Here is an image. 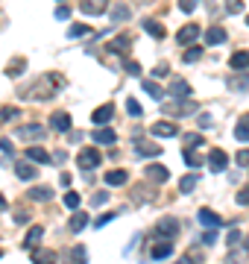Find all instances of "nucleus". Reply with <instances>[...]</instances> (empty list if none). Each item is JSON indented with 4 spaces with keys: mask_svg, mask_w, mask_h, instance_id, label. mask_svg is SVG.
<instances>
[{
    "mask_svg": "<svg viewBox=\"0 0 249 264\" xmlns=\"http://www.w3.org/2000/svg\"><path fill=\"white\" fill-rule=\"evenodd\" d=\"M158 232H155V235H158V238H164V241H170V238H176V232H179V220H176V217H161V220H158Z\"/></svg>",
    "mask_w": 249,
    "mask_h": 264,
    "instance_id": "obj_5",
    "label": "nucleus"
},
{
    "mask_svg": "<svg viewBox=\"0 0 249 264\" xmlns=\"http://www.w3.org/2000/svg\"><path fill=\"white\" fill-rule=\"evenodd\" d=\"M226 244H229V249H232L234 244H240V229H232V232L226 235Z\"/></svg>",
    "mask_w": 249,
    "mask_h": 264,
    "instance_id": "obj_45",
    "label": "nucleus"
},
{
    "mask_svg": "<svg viewBox=\"0 0 249 264\" xmlns=\"http://www.w3.org/2000/svg\"><path fill=\"white\" fill-rule=\"evenodd\" d=\"M226 9H229L232 15H237V12H243V0H226Z\"/></svg>",
    "mask_w": 249,
    "mask_h": 264,
    "instance_id": "obj_43",
    "label": "nucleus"
},
{
    "mask_svg": "<svg viewBox=\"0 0 249 264\" xmlns=\"http://www.w3.org/2000/svg\"><path fill=\"white\" fill-rule=\"evenodd\" d=\"M76 161H79V167L88 173V170H94V167H97L103 158H100V150H94V147H82V150H79V156H76Z\"/></svg>",
    "mask_w": 249,
    "mask_h": 264,
    "instance_id": "obj_2",
    "label": "nucleus"
},
{
    "mask_svg": "<svg viewBox=\"0 0 249 264\" xmlns=\"http://www.w3.org/2000/svg\"><path fill=\"white\" fill-rule=\"evenodd\" d=\"M50 126H53L56 132H67V129L73 126V121H70V115H67V112H56V115L50 118Z\"/></svg>",
    "mask_w": 249,
    "mask_h": 264,
    "instance_id": "obj_12",
    "label": "nucleus"
},
{
    "mask_svg": "<svg viewBox=\"0 0 249 264\" xmlns=\"http://www.w3.org/2000/svg\"><path fill=\"white\" fill-rule=\"evenodd\" d=\"M197 3H199V0H179V9H182L185 15H191V12L197 9Z\"/></svg>",
    "mask_w": 249,
    "mask_h": 264,
    "instance_id": "obj_44",
    "label": "nucleus"
},
{
    "mask_svg": "<svg viewBox=\"0 0 249 264\" xmlns=\"http://www.w3.org/2000/svg\"><path fill=\"white\" fill-rule=\"evenodd\" d=\"M65 209H79V194H76V191H67L65 194Z\"/></svg>",
    "mask_w": 249,
    "mask_h": 264,
    "instance_id": "obj_41",
    "label": "nucleus"
},
{
    "mask_svg": "<svg viewBox=\"0 0 249 264\" xmlns=\"http://www.w3.org/2000/svg\"><path fill=\"white\" fill-rule=\"evenodd\" d=\"M199 185V173H191V176H182V182H179V191L182 194H191L194 188Z\"/></svg>",
    "mask_w": 249,
    "mask_h": 264,
    "instance_id": "obj_31",
    "label": "nucleus"
},
{
    "mask_svg": "<svg viewBox=\"0 0 249 264\" xmlns=\"http://www.w3.org/2000/svg\"><path fill=\"white\" fill-rule=\"evenodd\" d=\"M30 200H38V203H50L53 200V188H30Z\"/></svg>",
    "mask_w": 249,
    "mask_h": 264,
    "instance_id": "obj_30",
    "label": "nucleus"
},
{
    "mask_svg": "<svg viewBox=\"0 0 249 264\" xmlns=\"http://www.w3.org/2000/svg\"><path fill=\"white\" fill-rule=\"evenodd\" d=\"M15 173L21 176V179H27V182H30V179H35V173H38V170H35L30 161H18V164H15Z\"/></svg>",
    "mask_w": 249,
    "mask_h": 264,
    "instance_id": "obj_28",
    "label": "nucleus"
},
{
    "mask_svg": "<svg viewBox=\"0 0 249 264\" xmlns=\"http://www.w3.org/2000/svg\"><path fill=\"white\" fill-rule=\"evenodd\" d=\"M67 258H70L73 264H85V261H88V249H85L82 244H76L73 249H70V255H67Z\"/></svg>",
    "mask_w": 249,
    "mask_h": 264,
    "instance_id": "obj_33",
    "label": "nucleus"
},
{
    "mask_svg": "<svg viewBox=\"0 0 249 264\" xmlns=\"http://www.w3.org/2000/svg\"><path fill=\"white\" fill-rule=\"evenodd\" d=\"M243 246H246V249H249V238H246V241H243Z\"/></svg>",
    "mask_w": 249,
    "mask_h": 264,
    "instance_id": "obj_59",
    "label": "nucleus"
},
{
    "mask_svg": "<svg viewBox=\"0 0 249 264\" xmlns=\"http://www.w3.org/2000/svg\"><path fill=\"white\" fill-rule=\"evenodd\" d=\"M112 118H115V103H103L91 112V123H94V126H109Z\"/></svg>",
    "mask_w": 249,
    "mask_h": 264,
    "instance_id": "obj_3",
    "label": "nucleus"
},
{
    "mask_svg": "<svg viewBox=\"0 0 249 264\" xmlns=\"http://www.w3.org/2000/svg\"><path fill=\"white\" fill-rule=\"evenodd\" d=\"M123 68H126L129 76H141V62H135V59H126V62H123Z\"/></svg>",
    "mask_w": 249,
    "mask_h": 264,
    "instance_id": "obj_40",
    "label": "nucleus"
},
{
    "mask_svg": "<svg viewBox=\"0 0 249 264\" xmlns=\"http://www.w3.org/2000/svg\"><path fill=\"white\" fill-rule=\"evenodd\" d=\"M141 27H144V30H147L149 35H152V38H158V41H161V38H164V27H161V24H158V21H152V18H147V21H141Z\"/></svg>",
    "mask_w": 249,
    "mask_h": 264,
    "instance_id": "obj_21",
    "label": "nucleus"
},
{
    "mask_svg": "<svg viewBox=\"0 0 249 264\" xmlns=\"http://www.w3.org/2000/svg\"><path fill=\"white\" fill-rule=\"evenodd\" d=\"M226 164H229V156L223 153V150H211V156H208V167L220 173V170H226Z\"/></svg>",
    "mask_w": 249,
    "mask_h": 264,
    "instance_id": "obj_13",
    "label": "nucleus"
},
{
    "mask_svg": "<svg viewBox=\"0 0 249 264\" xmlns=\"http://www.w3.org/2000/svg\"><path fill=\"white\" fill-rule=\"evenodd\" d=\"M185 164H188V167H199V164H202V158H197L194 153H185Z\"/></svg>",
    "mask_w": 249,
    "mask_h": 264,
    "instance_id": "obj_50",
    "label": "nucleus"
},
{
    "mask_svg": "<svg viewBox=\"0 0 249 264\" xmlns=\"http://www.w3.org/2000/svg\"><path fill=\"white\" fill-rule=\"evenodd\" d=\"M88 30H91L88 24H73V27L67 30V35H70V38H79V35H85V33H88Z\"/></svg>",
    "mask_w": 249,
    "mask_h": 264,
    "instance_id": "obj_42",
    "label": "nucleus"
},
{
    "mask_svg": "<svg viewBox=\"0 0 249 264\" xmlns=\"http://www.w3.org/2000/svg\"><path fill=\"white\" fill-rule=\"evenodd\" d=\"M199 56H202V47H199V44H191V47L182 53V59L188 62V65H191V62H197Z\"/></svg>",
    "mask_w": 249,
    "mask_h": 264,
    "instance_id": "obj_37",
    "label": "nucleus"
},
{
    "mask_svg": "<svg viewBox=\"0 0 249 264\" xmlns=\"http://www.w3.org/2000/svg\"><path fill=\"white\" fill-rule=\"evenodd\" d=\"M91 138L97 141V144H115V138H117V135H115V129H112V126H97Z\"/></svg>",
    "mask_w": 249,
    "mask_h": 264,
    "instance_id": "obj_18",
    "label": "nucleus"
},
{
    "mask_svg": "<svg viewBox=\"0 0 249 264\" xmlns=\"http://www.w3.org/2000/svg\"><path fill=\"white\" fill-rule=\"evenodd\" d=\"M27 158H30V161H38V164H50V153L44 147H30V150H27Z\"/></svg>",
    "mask_w": 249,
    "mask_h": 264,
    "instance_id": "obj_24",
    "label": "nucleus"
},
{
    "mask_svg": "<svg viewBox=\"0 0 249 264\" xmlns=\"http://www.w3.org/2000/svg\"><path fill=\"white\" fill-rule=\"evenodd\" d=\"M144 91H147V94L152 97V100H161V94H164V91H161V88L155 85L152 79H144Z\"/></svg>",
    "mask_w": 249,
    "mask_h": 264,
    "instance_id": "obj_38",
    "label": "nucleus"
},
{
    "mask_svg": "<svg viewBox=\"0 0 249 264\" xmlns=\"http://www.w3.org/2000/svg\"><path fill=\"white\" fill-rule=\"evenodd\" d=\"M6 209V197H3V194H0V211Z\"/></svg>",
    "mask_w": 249,
    "mask_h": 264,
    "instance_id": "obj_58",
    "label": "nucleus"
},
{
    "mask_svg": "<svg viewBox=\"0 0 249 264\" xmlns=\"http://www.w3.org/2000/svg\"><path fill=\"white\" fill-rule=\"evenodd\" d=\"M197 38H199V27L197 24H185L182 30L176 33V41H179V44H194Z\"/></svg>",
    "mask_w": 249,
    "mask_h": 264,
    "instance_id": "obj_10",
    "label": "nucleus"
},
{
    "mask_svg": "<svg viewBox=\"0 0 249 264\" xmlns=\"http://www.w3.org/2000/svg\"><path fill=\"white\" fill-rule=\"evenodd\" d=\"M229 68L237 70V73H246V70H249V50L232 53V59H229Z\"/></svg>",
    "mask_w": 249,
    "mask_h": 264,
    "instance_id": "obj_9",
    "label": "nucleus"
},
{
    "mask_svg": "<svg viewBox=\"0 0 249 264\" xmlns=\"http://www.w3.org/2000/svg\"><path fill=\"white\" fill-rule=\"evenodd\" d=\"M18 115H21V112H18L15 106H3V109H0V121H15Z\"/></svg>",
    "mask_w": 249,
    "mask_h": 264,
    "instance_id": "obj_39",
    "label": "nucleus"
},
{
    "mask_svg": "<svg viewBox=\"0 0 249 264\" xmlns=\"http://www.w3.org/2000/svg\"><path fill=\"white\" fill-rule=\"evenodd\" d=\"M109 200V191H97V194H91V206H103Z\"/></svg>",
    "mask_w": 249,
    "mask_h": 264,
    "instance_id": "obj_46",
    "label": "nucleus"
},
{
    "mask_svg": "<svg viewBox=\"0 0 249 264\" xmlns=\"http://www.w3.org/2000/svg\"><path fill=\"white\" fill-rule=\"evenodd\" d=\"M144 173H147V179H149V182H155V185H161V182L170 179V170H167L164 164H147V170H144Z\"/></svg>",
    "mask_w": 249,
    "mask_h": 264,
    "instance_id": "obj_8",
    "label": "nucleus"
},
{
    "mask_svg": "<svg viewBox=\"0 0 249 264\" xmlns=\"http://www.w3.org/2000/svg\"><path fill=\"white\" fill-rule=\"evenodd\" d=\"M205 44H211V47L214 44H226V30L223 27H208L205 30Z\"/></svg>",
    "mask_w": 249,
    "mask_h": 264,
    "instance_id": "obj_17",
    "label": "nucleus"
},
{
    "mask_svg": "<svg viewBox=\"0 0 249 264\" xmlns=\"http://www.w3.org/2000/svg\"><path fill=\"white\" fill-rule=\"evenodd\" d=\"M109 220H115V211H109V214H100L97 220H94V226H106V223H109Z\"/></svg>",
    "mask_w": 249,
    "mask_h": 264,
    "instance_id": "obj_48",
    "label": "nucleus"
},
{
    "mask_svg": "<svg viewBox=\"0 0 249 264\" xmlns=\"http://www.w3.org/2000/svg\"><path fill=\"white\" fill-rule=\"evenodd\" d=\"M182 141H185V150H182V153H197L199 147H205V138H202L199 132H188Z\"/></svg>",
    "mask_w": 249,
    "mask_h": 264,
    "instance_id": "obj_16",
    "label": "nucleus"
},
{
    "mask_svg": "<svg viewBox=\"0 0 249 264\" xmlns=\"http://www.w3.org/2000/svg\"><path fill=\"white\" fill-rule=\"evenodd\" d=\"M199 223H202V226H223V217H220V214H217V211H208V209H202L199 211Z\"/></svg>",
    "mask_w": 249,
    "mask_h": 264,
    "instance_id": "obj_19",
    "label": "nucleus"
},
{
    "mask_svg": "<svg viewBox=\"0 0 249 264\" xmlns=\"http://www.w3.org/2000/svg\"><path fill=\"white\" fill-rule=\"evenodd\" d=\"M0 150H3V153H15V144L9 138H0Z\"/></svg>",
    "mask_w": 249,
    "mask_h": 264,
    "instance_id": "obj_53",
    "label": "nucleus"
},
{
    "mask_svg": "<svg viewBox=\"0 0 249 264\" xmlns=\"http://www.w3.org/2000/svg\"><path fill=\"white\" fill-rule=\"evenodd\" d=\"M0 255H3V249H0Z\"/></svg>",
    "mask_w": 249,
    "mask_h": 264,
    "instance_id": "obj_61",
    "label": "nucleus"
},
{
    "mask_svg": "<svg viewBox=\"0 0 249 264\" xmlns=\"http://www.w3.org/2000/svg\"><path fill=\"white\" fill-rule=\"evenodd\" d=\"M149 132H152L155 138H173L179 129H176V123H173V121H158V123H152V126H149Z\"/></svg>",
    "mask_w": 249,
    "mask_h": 264,
    "instance_id": "obj_6",
    "label": "nucleus"
},
{
    "mask_svg": "<svg viewBox=\"0 0 249 264\" xmlns=\"http://www.w3.org/2000/svg\"><path fill=\"white\" fill-rule=\"evenodd\" d=\"M170 252H173V244H170V241H161V244L152 246V258H155V261H164V258H170Z\"/></svg>",
    "mask_w": 249,
    "mask_h": 264,
    "instance_id": "obj_25",
    "label": "nucleus"
},
{
    "mask_svg": "<svg viewBox=\"0 0 249 264\" xmlns=\"http://www.w3.org/2000/svg\"><path fill=\"white\" fill-rule=\"evenodd\" d=\"M176 264H199V255H182Z\"/></svg>",
    "mask_w": 249,
    "mask_h": 264,
    "instance_id": "obj_56",
    "label": "nucleus"
},
{
    "mask_svg": "<svg viewBox=\"0 0 249 264\" xmlns=\"http://www.w3.org/2000/svg\"><path fill=\"white\" fill-rule=\"evenodd\" d=\"M234 161H237L240 167H249V150H240V153L234 156Z\"/></svg>",
    "mask_w": 249,
    "mask_h": 264,
    "instance_id": "obj_49",
    "label": "nucleus"
},
{
    "mask_svg": "<svg viewBox=\"0 0 249 264\" xmlns=\"http://www.w3.org/2000/svg\"><path fill=\"white\" fill-rule=\"evenodd\" d=\"M15 138H24V141H35V138H44V126L41 123H27L15 132Z\"/></svg>",
    "mask_w": 249,
    "mask_h": 264,
    "instance_id": "obj_7",
    "label": "nucleus"
},
{
    "mask_svg": "<svg viewBox=\"0 0 249 264\" xmlns=\"http://www.w3.org/2000/svg\"><path fill=\"white\" fill-rule=\"evenodd\" d=\"M234 138L243 141V144L249 141V115H240V118H237V126H234Z\"/></svg>",
    "mask_w": 249,
    "mask_h": 264,
    "instance_id": "obj_20",
    "label": "nucleus"
},
{
    "mask_svg": "<svg viewBox=\"0 0 249 264\" xmlns=\"http://www.w3.org/2000/svg\"><path fill=\"white\" fill-rule=\"evenodd\" d=\"M41 238H44V226H33L30 232H27V238H24V246H27V249H33Z\"/></svg>",
    "mask_w": 249,
    "mask_h": 264,
    "instance_id": "obj_26",
    "label": "nucleus"
},
{
    "mask_svg": "<svg viewBox=\"0 0 249 264\" xmlns=\"http://www.w3.org/2000/svg\"><path fill=\"white\" fill-rule=\"evenodd\" d=\"M126 112H129V118H141V115H144V106L138 103L135 97H129V100H126Z\"/></svg>",
    "mask_w": 249,
    "mask_h": 264,
    "instance_id": "obj_36",
    "label": "nucleus"
},
{
    "mask_svg": "<svg viewBox=\"0 0 249 264\" xmlns=\"http://www.w3.org/2000/svg\"><path fill=\"white\" fill-rule=\"evenodd\" d=\"M135 153L144 158H152V156H161V144L155 141H147V138H135Z\"/></svg>",
    "mask_w": 249,
    "mask_h": 264,
    "instance_id": "obj_4",
    "label": "nucleus"
},
{
    "mask_svg": "<svg viewBox=\"0 0 249 264\" xmlns=\"http://www.w3.org/2000/svg\"><path fill=\"white\" fill-rule=\"evenodd\" d=\"M126 182H129V173H126V170H109V173H106V185L120 188V185H126Z\"/></svg>",
    "mask_w": 249,
    "mask_h": 264,
    "instance_id": "obj_23",
    "label": "nucleus"
},
{
    "mask_svg": "<svg viewBox=\"0 0 249 264\" xmlns=\"http://www.w3.org/2000/svg\"><path fill=\"white\" fill-rule=\"evenodd\" d=\"M15 223L21 226V223H30V214L27 211H15Z\"/></svg>",
    "mask_w": 249,
    "mask_h": 264,
    "instance_id": "obj_55",
    "label": "nucleus"
},
{
    "mask_svg": "<svg viewBox=\"0 0 249 264\" xmlns=\"http://www.w3.org/2000/svg\"><path fill=\"white\" fill-rule=\"evenodd\" d=\"M33 264H56V252L53 249H38L33 255Z\"/></svg>",
    "mask_w": 249,
    "mask_h": 264,
    "instance_id": "obj_32",
    "label": "nucleus"
},
{
    "mask_svg": "<svg viewBox=\"0 0 249 264\" xmlns=\"http://www.w3.org/2000/svg\"><path fill=\"white\" fill-rule=\"evenodd\" d=\"M56 18H59V21H67V18H70V6H65V3H62V6L56 9Z\"/></svg>",
    "mask_w": 249,
    "mask_h": 264,
    "instance_id": "obj_51",
    "label": "nucleus"
},
{
    "mask_svg": "<svg viewBox=\"0 0 249 264\" xmlns=\"http://www.w3.org/2000/svg\"><path fill=\"white\" fill-rule=\"evenodd\" d=\"M229 88H232V91H249V73L229 76Z\"/></svg>",
    "mask_w": 249,
    "mask_h": 264,
    "instance_id": "obj_27",
    "label": "nucleus"
},
{
    "mask_svg": "<svg viewBox=\"0 0 249 264\" xmlns=\"http://www.w3.org/2000/svg\"><path fill=\"white\" fill-rule=\"evenodd\" d=\"M62 85H65V79H62L59 73H47V76H41L33 85L30 97H33V100H50V97H56V94L62 91Z\"/></svg>",
    "mask_w": 249,
    "mask_h": 264,
    "instance_id": "obj_1",
    "label": "nucleus"
},
{
    "mask_svg": "<svg viewBox=\"0 0 249 264\" xmlns=\"http://www.w3.org/2000/svg\"><path fill=\"white\" fill-rule=\"evenodd\" d=\"M85 226H88V214L85 211H73V217L67 220V229L70 232H82Z\"/></svg>",
    "mask_w": 249,
    "mask_h": 264,
    "instance_id": "obj_22",
    "label": "nucleus"
},
{
    "mask_svg": "<svg viewBox=\"0 0 249 264\" xmlns=\"http://www.w3.org/2000/svg\"><path fill=\"white\" fill-rule=\"evenodd\" d=\"M129 18V6L126 3H115V9H112V21H126Z\"/></svg>",
    "mask_w": 249,
    "mask_h": 264,
    "instance_id": "obj_35",
    "label": "nucleus"
},
{
    "mask_svg": "<svg viewBox=\"0 0 249 264\" xmlns=\"http://www.w3.org/2000/svg\"><path fill=\"white\" fill-rule=\"evenodd\" d=\"M167 73H170V70H167V65H158V68H152V76H155V79H161V76H167Z\"/></svg>",
    "mask_w": 249,
    "mask_h": 264,
    "instance_id": "obj_54",
    "label": "nucleus"
},
{
    "mask_svg": "<svg viewBox=\"0 0 249 264\" xmlns=\"http://www.w3.org/2000/svg\"><path fill=\"white\" fill-rule=\"evenodd\" d=\"M246 24H249V15H246Z\"/></svg>",
    "mask_w": 249,
    "mask_h": 264,
    "instance_id": "obj_60",
    "label": "nucleus"
},
{
    "mask_svg": "<svg viewBox=\"0 0 249 264\" xmlns=\"http://www.w3.org/2000/svg\"><path fill=\"white\" fill-rule=\"evenodd\" d=\"M234 200H237V206H249V185H246V188H240Z\"/></svg>",
    "mask_w": 249,
    "mask_h": 264,
    "instance_id": "obj_47",
    "label": "nucleus"
},
{
    "mask_svg": "<svg viewBox=\"0 0 249 264\" xmlns=\"http://www.w3.org/2000/svg\"><path fill=\"white\" fill-rule=\"evenodd\" d=\"M59 179H62V185H65V188H67V185H70V182H73V176L67 173V170H65V173H62V176H59Z\"/></svg>",
    "mask_w": 249,
    "mask_h": 264,
    "instance_id": "obj_57",
    "label": "nucleus"
},
{
    "mask_svg": "<svg viewBox=\"0 0 249 264\" xmlns=\"http://www.w3.org/2000/svg\"><path fill=\"white\" fill-rule=\"evenodd\" d=\"M24 70H27V59H12L9 68H6V76H18V73H24Z\"/></svg>",
    "mask_w": 249,
    "mask_h": 264,
    "instance_id": "obj_34",
    "label": "nucleus"
},
{
    "mask_svg": "<svg viewBox=\"0 0 249 264\" xmlns=\"http://www.w3.org/2000/svg\"><path fill=\"white\" fill-rule=\"evenodd\" d=\"M164 112H170V115H188V112H197V103H185V100H179L176 106H164Z\"/></svg>",
    "mask_w": 249,
    "mask_h": 264,
    "instance_id": "obj_29",
    "label": "nucleus"
},
{
    "mask_svg": "<svg viewBox=\"0 0 249 264\" xmlns=\"http://www.w3.org/2000/svg\"><path fill=\"white\" fill-rule=\"evenodd\" d=\"M109 50H112V53H120V56H129V50H132L129 35H117V38H112V41H109Z\"/></svg>",
    "mask_w": 249,
    "mask_h": 264,
    "instance_id": "obj_14",
    "label": "nucleus"
},
{
    "mask_svg": "<svg viewBox=\"0 0 249 264\" xmlns=\"http://www.w3.org/2000/svg\"><path fill=\"white\" fill-rule=\"evenodd\" d=\"M167 94H173V97H179V100H188V97H191V85H188L185 79H173L170 88H167Z\"/></svg>",
    "mask_w": 249,
    "mask_h": 264,
    "instance_id": "obj_15",
    "label": "nucleus"
},
{
    "mask_svg": "<svg viewBox=\"0 0 249 264\" xmlns=\"http://www.w3.org/2000/svg\"><path fill=\"white\" fill-rule=\"evenodd\" d=\"M109 6V0H79V9L85 15H103Z\"/></svg>",
    "mask_w": 249,
    "mask_h": 264,
    "instance_id": "obj_11",
    "label": "nucleus"
},
{
    "mask_svg": "<svg viewBox=\"0 0 249 264\" xmlns=\"http://www.w3.org/2000/svg\"><path fill=\"white\" fill-rule=\"evenodd\" d=\"M214 241H217V232H214V229H208V232H202V244H208V246H211V244H214Z\"/></svg>",
    "mask_w": 249,
    "mask_h": 264,
    "instance_id": "obj_52",
    "label": "nucleus"
}]
</instances>
